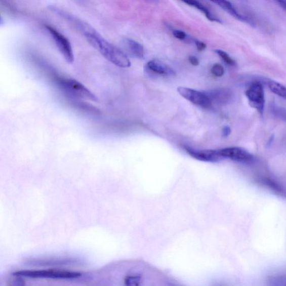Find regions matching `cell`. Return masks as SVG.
<instances>
[{"mask_svg":"<svg viewBox=\"0 0 286 286\" xmlns=\"http://www.w3.org/2000/svg\"><path fill=\"white\" fill-rule=\"evenodd\" d=\"M83 34L90 44L98 50L107 60L118 67L131 66V62L126 54L104 39L93 27Z\"/></svg>","mask_w":286,"mask_h":286,"instance_id":"6da1fadb","label":"cell"},{"mask_svg":"<svg viewBox=\"0 0 286 286\" xmlns=\"http://www.w3.org/2000/svg\"><path fill=\"white\" fill-rule=\"evenodd\" d=\"M14 276L30 278L74 279L82 276L78 272L64 271V270L42 269L21 270L13 273Z\"/></svg>","mask_w":286,"mask_h":286,"instance_id":"7a4b0ae2","label":"cell"},{"mask_svg":"<svg viewBox=\"0 0 286 286\" xmlns=\"http://www.w3.org/2000/svg\"><path fill=\"white\" fill-rule=\"evenodd\" d=\"M58 83L62 89L68 95L84 100L98 102V99L81 83L76 80L68 78H61Z\"/></svg>","mask_w":286,"mask_h":286,"instance_id":"3957f363","label":"cell"},{"mask_svg":"<svg viewBox=\"0 0 286 286\" xmlns=\"http://www.w3.org/2000/svg\"><path fill=\"white\" fill-rule=\"evenodd\" d=\"M213 154L215 161L226 158L242 163H250L254 159L251 153L240 147H229L213 150Z\"/></svg>","mask_w":286,"mask_h":286,"instance_id":"277c9868","label":"cell"},{"mask_svg":"<svg viewBox=\"0 0 286 286\" xmlns=\"http://www.w3.org/2000/svg\"><path fill=\"white\" fill-rule=\"evenodd\" d=\"M46 28L51 34L59 51L66 61L69 63H72L74 59L73 52L71 43L68 38L50 25H46Z\"/></svg>","mask_w":286,"mask_h":286,"instance_id":"5b68a950","label":"cell"},{"mask_svg":"<svg viewBox=\"0 0 286 286\" xmlns=\"http://www.w3.org/2000/svg\"><path fill=\"white\" fill-rule=\"evenodd\" d=\"M246 95L251 106L262 115L265 105L264 91L262 84L257 81L252 83L246 91Z\"/></svg>","mask_w":286,"mask_h":286,"instance_id":"8992f818","label":"cell"},{"mask_svg":"<svg viewBox=\"0 0 286 286\" xmlns=\"http://www.w3.org/2000/svg\"><path fill=\"white\" fill-rule=\"evenodd\" d=\"M177 91L183 98L190 101L192 104L204 108V109H207L212 105V101L210 100L209 97L205 93V92L185 87L178 88Z\"/></svg>","mask_w":286,"mask_h":286,"instance_id":"52a82bcc","label":"cell"},{"mask_svg":"<svg viewBox=\"0 0 286 286\" xmlns=\"http://www.w3.org/2000/svg\"><path fill=\"white\" fill-rule=\"evenodd\" d=\"M210 100L216 104L226 105L231 103L234 98L233 91L229 89H218L205 92Z\"/></svg>","mask_w":286,"mask_h":286,"instance_id":"ba28073f","label":"cell"},{"mask_svg":"<svg viewBox=\"0 0 286 286\" xmlns=\"http://www.w3.org/2000/svg\"><path fill=\"white\" fill-rule=\"evenodd\" d=\"M213 3L218 5L219 7L222 8L226 12H227L234 18L243 21V22L249 24L251 26H255V23H253L252 20L237 12L236 9L230 2L227 1H214Z\"/></svg>","mask_w":286,"mask_h":286,"instance_id":"9c48e42d","label":"cell"},{"mask_svg":"<svg viewBox=\"0 0 286 286\" xmlns=\"http://www.w3.org/2000/svg\"><path fill=\"white\" fill-rule=\"evenodd\" d=\"M122 46L132 56L140 59L144 58V48L139 43L130 39H126L122 41Z\"/></svg>","mask_w":286,"mask_h":286,"instance_id":"30bf717a","label":"cell"},{"mask_svg":"<svg viewBox=\"0 0 286 286\" xmlns=\"http://www.w3.org/2000/svg\"><path fill=\"white\" fill-rule=\"evenodd\" d=\"M147 66L151 71L160 74H173L174 72L165 63L157 59L149 61Z\"/></svg>","mask_w":286,"mask_h":286,"instance_id":"8fae6325","label":"cell"},{"mask_svg":"<svg viewBox=\"0 0 286 286\" xmlns=\"http://www.w3.org/2000/svg\"><path fill=\"white\" fill-rule=\"evenodd\" d=\"M183 3L201 11V12L206 16L207 19L212 21V22H217L220 24L222 23V21L219 18L216 17L215 16L210 12L209 9L200 2L195 1V0H187V1L183 2Z\"/></svg>","mask_w":286,"mask_h":286,"instance_id":"7c38bea8","label":"cell"},{"mask_svg":"<svg viewBox=\"0 0 286 286\" xmlns=\"http://www.w3.org/2000/svg\"><path fill=\"white\" fill-rule=\"evenodd\" d=\"M268 87L273 93L286 99V88L283 85L272 80H268Z\"/></svg>","mask_w":286,"mask_h":286,"instance_id":"4fadbf2b","label":"cell"},{"mask_svg":"<svg viewBox=\"0 0 286 286\" xmlns=\"http://www.w3.org/2000/svg\"><path fill=\"white\" fill-rule=\"evenodd\" d=\"M270 108H271L272 114L275 116L286 122V109L284 107L275 104H272Z\"/></svg>","mask_w":286,"mask_h":286,"instance_id":"5bb4252c","label":"cell"},{"mask_svg":"<svg viewBox=\"0 0 286 286\" xmlns=\"http://www.w3.org/2000/svg\"><path fill=\"white\" fill-rule=\"evenodd\" d=\"M215 52L221 59H223V61L225 63L228 64V65L231 66L235 65V61L233 58L230 57L227 53L219 50H215Z\"/></svg>","mask_w":286,"mask_h":286,"instance_id":"9a60e30c","label":"cell"},{"mask_svg":"<svg viewBox=\"0 0 286 286\" xmlns=\"http://www.w3.org/2000/svg\"><path fill=\"white\" fill-rule=\"evenodd\" d=\"M141 277L138 276H128L125 279L126 286H140Z\"/></svg>","mask_w":286,"mask_h":286,"instance_id":"2e32d148","label":"cell"},{"mask_svg":"<svg viewBox=\"0 0 286 286\" xmlns=\"http://www.w3.org/2000/svg\"><path fill=\"white\" fill-rule=\"evenodd\" d=\"M211 71L213 74L217 77H222L225 73L224 67L218 63L214 64L212 68Z\"/></svg>","mask_w":286,"mask_h":286,"instance_id":"e0dca14e","label":"cell"},{"mask_svg":"<svg viewBox=\"0 0 286 286\" xmlns=\"http://www.w3.org/2000/svg\"><path fill=\"white\" fill-rule=\"evenodd\" d=\"M14 277L15 278L11 281L9 286H25V283L23 277Z\"/></svg>","mask_w":286,"mask_h":286,"instance_id":"ac0fdd59","label":"cell"},{"mask_svg":"<svg viewBox=\"0 0 286 286\" xmlns=\"http://www.w3.org/2000/svg\"><path fill=\"white\" fill-rule=\"evenodd\" d=\"M173 35L177 39L180 40H185L186 38L187 35L184 31L181 30H174L172 31Z\"/></svg>","mask_w":286,"mask_h":286,"instance_id":"d6986e66","label":"cell"},{"mask_svg":"<svg viewBox=\"0 0 286 286\" xmlns=\"http://www.w3.org/2000/svg\"><path fill=\"white\" fill-rule=\"evenodd\" d=\"M194 42H195L197 49L198 51L202 52L206 49L207 45L205 44L204 43L198 40H194Z\"/></svg>","mask_w":286,"mask_h":286,"instance_id":"ffe728a7","label":"cell"},{"mask_svg":"<svg viewBox=\"0 0 286 286\" xmlns=\"http://www.w3.org/2000/svg\"><path fill=\"white\" fill-rule=\"evenodd\" d=\"M188 61L193 66H197L199 62L198 58L195 56H191L188 58Z\"/></svg>","mask_w":286,"mask_h":286,"instance_id":"44dd1931","label":"cell"},{"mask_svg":"<svg viewBox=\"0 0 286 286\" xmlns=\"http://www.w3.org/2000/svg\"><path fill=\"white\" fill-rule=\"evenodd\" d=\"M276 3L278 4L279 6L282 8L283 10L286 12V2L284 1H277Z\"/></svg>","mask_w":286,"mask_h":286,"instance_id":"7402d4cb","label":"cell"}]
</instances>
